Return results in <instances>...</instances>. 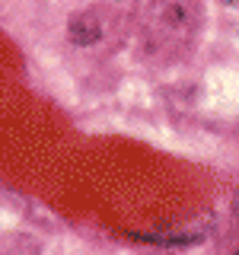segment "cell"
<instances>
[{"label":"cell","instance_id":"obj_1","mask_svg":"<svg viewBox=\"0 0 239 255\" xmlns=\"http://www.w3.org/2000/svg\"><path fill=\"white\" fill-rule=\"evenodd\" d=\"M99 19H96V13H77L74 19H70V38H74L77 45H93L96 38H99Z\"/></svg>","mask_w":239,"mask_h":255},{"label":"cell","instance_id":"obj_2","mask_svg":"<svg viewBox=\"0 0 239 255\" xmlns=\"http://www.w3.org/2000/svg\"><path fill=\"white\" fill-rule=\"evenodd\" d=\"M223 3H239V0H223Z\"/></svg>","mask_w":239,"mask_h":255}]
</instances>
